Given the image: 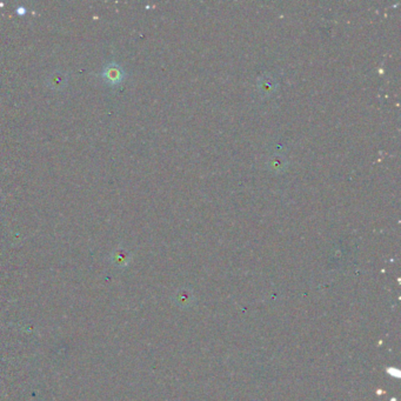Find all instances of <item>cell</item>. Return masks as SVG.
<instances>
[{
    "instance_id": "3957f363",
    "label": "cell",
    "mask_w": 401,
    "mask_h": 401,
    "mask_svg": "<svg viewBox=\"0 0 401 401\" xmlns=\"http://www.w3.org/2000/svg\"><path fill=\"white\" fill-rule=\"evenodd\" d=\"M286 165H287V162L283 156L280 154H276V156L270 158V162H268V167H270L272 171L274 172H282L285 169Z\"/></svg>"
},
{
    "instance_id": "7a4b0ae2",
    "label": "cell",
    "mask_w": 401,
    "mask_h": 401,
    "mask_svg": "<svg viewBox=\"0 0 401 401\" xmlns=\"http://www.w3.org/2000/svg\"><path fill=\"white\" fill-rule=\"evenodd\" d=\"M47 84L48 86L53 90L58 91L63 90L67 84V74L64 72L55 71L52 73V74H49V77L47 79Z\"/></svg>"
},
{
    "instance_id": "277c9868",
    "label": "cell",
    "mask_w": 401,
    "mask_h": 401,
    "mask_svg": "<svg viewBox=\"0 0 401 401\" xmlns=\"http://www.w3.org/2000/svg\"><path fill=\"white\" fill-rule=\"evenodd\" d=\"M259 89L263 94H270V93L273 92V90L276 89V81L273 80V78L268 77V75L262 77L260 79Z\"/></svg>"
},
{
    "instance_id": "6da1fadb",
    "label": "cell",
    "mask_w": 401,
    "mask_h": 401,
    "mask_svg": "<svg viewBox=\"0 0 401 401\" xmlns=\"http://www.w3.org/2000/svg\"><path fill=\"white\" fill-rule=\"evenodd\" d=\"M101 78L110 86H116V85L121 84L124 81L125 72L118 64L110 63L107 65H105L104 70H102Z\"/></svg>"
}]
</instances>
